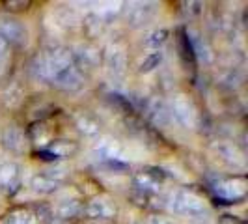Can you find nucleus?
<instances>
[{
	"mask_svg": "<svg viewBox=\"0 0 248 224\" xmlns=\"http://www.w3.org/2000/svg\"><path fill=\"white\" fill-rule=\"evenodd\" d=\"M60 183H62V181L50 177V176H47L45 172H43V174L34 176V177L30 179L32 191H36V192H39V194H50V192H54V191L60 187Z\"/></svg>",
	"mask_w": 248,
	"mask_h": 224,
	"instance_id": "16",
	"label": "nucleus"
},
{
	"mask_svg": "<svg viewBox=\"0 0 248 224\" xmlns=\"http://www.w3.org/2000/svg\"><path fill=\"white\" fill-rule=\"evenodd\" d=\"M86 213L88 219H95V221H108V219H114L116 217V206L112 204L108 198H103V196H97V198L90 200L88 206L82 209Z\"/></svg>",
	"mask_w": 248,
	"mask_h": 224,
	"instance_id": "5",
	"label": "nucleus"
},
{
	"mask_svg": "<svg viewBox=\"0 0 248 224\" xmlns=\"http://www.w3.org/2000/svg\"><path fill=\"white\" fill-rule=\"evenodd\" d=\"M148 224H172L168 219H164V217H151L148 221Z\"/></svg>",
	"mask_w": 248,
	"mask_h": 224,
	"instance_id": "24",
	"label": "nucleus"
},
{
	"mask_svg": "<svg viewBox=\"0 0 248 224\" xmlns=\"http://www.w3.org/2000/svg\"><path fill=\"white\" fill-rule=\"evenodd\" d=\"M8 49H10V45L0 37V65L4 64V60H6V56H8Z\"/></svg>",
	"mask_w": 248,
	"mask_h": 224,
	"instance_id": "23",
	"label": "nucleus"
},
{
	"mask_svg": "<svg viewBox=\"0 0 248 224\" xmlns=\"http://www.w3.org/2000/svg\"><path fill=\"white\" fill-rule=\"evenodd\" d=\"M4 224H32V217L26 209H13L6 215Z\"/></svg>",
	"mask_w": 248,
	"mask_h": 224,
	"instance_id": "22",
	"label": "nucleus"
},
{
	"mask_svg": "<svg viewBox=\"0 0 248 224\" xmlns=\"http://www.w3.org/2000/svg\"><path fill=\"white\" fill-rule=\"evenodd\" d=\"M153 15V8L151 4H144V2H138V4H133L129 8V13H127V19L133 26H140L146 25Z\"/></svg>",
	"mask_w": 248,
	"mask_h": 224,
	"instance_id": "15",
	"label": "nucleus"
},
{
	"mask_svg": "<svg viewBox=\"0 0 248 224\" xmlns=\"http://www.w3.org/2000/svg\"><path fill=\"white\" fill-rule=\"evenodd\" d=\"M170 118H174L177 124L185 129H194L196 122H198V112L194 109L192 101L186 96H175L174 99L170 101Z\"/></svg>",
	"mask_w": 248,
	"mask_h": 224,
	"instance_id": "3",
	"label": "nucleus"
},
{
	"mask_svg": "<svg viewBox=\"0 0 248 224\" xmlns=\"http://www.w3.org/2000/svg\"><path fill=\"white\" fill-rule=\"evenodd\" d=\"M80 211H82V206L78 200H62L54 209V219L67 223V221H73L75 217H78Z\"/></svg>",
	"mask_w": 248,
	"mask_h": 224,
	"instance_id": "14",
	"label": "nucleus"
},
{
	"mask_svg": "<svg viewBox=\"0 0 248 224\" xmlns=\"http://www.w3.org/2000/svg\"><path fill=\"white\" fill-rule=\"evenodd\" d=\"M52 84L56 88H60V90H63V92H77V90L82 88L84 79H82V75L78 71V67L69 65L65 71H62V73L52 80Z\"/></svg>",
	"mask_w": 248,
	"mask_h": 224,
	"instance_id": "9",
	"label": "nucleus"
},
{
	"mask_svg": "<svg viewBox=\"0 0 248 224\" xmlns=\"http://www.w3.org/2000/svg\"><path fill=\"white\" fill-rule=\"evenodd\" d=\"M105 60H107V65H108V71H110L112 77H118V79L124 77L125 71H127V54H125L124 49L110 47L107 50Z\"/></svg>",
	"mask_w": 248,
	"mask_h": 224,
	"instance_id": "10",
	"label": "nucleus"
},
{
	"mask_svg": "<svg viewBox=\"0 0 248 224\" xmlns=\"http://www.w3.org/2000/svg\"><path fill=\"white\" fill-rule=\"evenodd\" d=\"M0 37L8 45H19L26 39V28L17 19H0Z\"/></svg>",
	"mask_w": 248,
	"mask_h": 224,
	"instance_id": "6",
	"label": "nucleus"
},
{
	"mask_svg": "<svg viewBox=\"0 0 248 224\" xmlns=\"http://www.w3.org/2000/svg\"><path fill=\"white\" fill-rule=\"evenodd\" d=\"M166 39H168V30H164V28H157V30L149 32L144 43H146V47L159 49V47H162V45L166 43Z\"/></svg>",
	"mask_w": 248,
	"mask_h": 224,
	"instance_id": "21",
	"label": "nucleus"
},
{
	"mask_svg": "<svg viewBox=\"0 0 248 224\" xmlns=\"http://www.w3.org/2000/svg\"><path fill=\"white\" fill-rule=\"evenodd\" d=\"M217 151H218V155H220L228 164H232V166H235V168H243V166H245V157H243V153H241L235 146H232V144H218V146H217Z\"/></svg>",
	"mask_w": 248,
	"mask_h": 224,
	"instance_id": "17",
	"label": "nucleus"
},
{
	"mask_svg": "<svg viewBox=\"0 0 248 224\" xmlns=\"http://www.w3.org/2000/svg\"><path fill=\"white\" fill-rule=\"evenodd\" d=\"M93 155H95L97 161L107 164L108 168H116V170H125L127 168V164L122 161V148L114 140H103V142H99L93 148Z\"/></svg>",
	"mask_w": 248,
	"mask_h": 224,
	"instance_id": "4",
	"label": "nucleus"
},
{
	"mask_svg": "<svg viewBox=\"0 0 248 224\" xmlns=\"http://www.w3.org/2000/svg\"><path fill=\"white\" fill-rule=\"evenodd\" d=\"M17 179H19V166L15 162L0 164V187L2 189L10 191V187L17 185Z\"/></svg>",
	"mask_w": 248,
	"mask_h": 224,
	"instance_id": "18",
	"label": "nucleus"
},
{
	"mask_svg": "<svg viewBox=\"0 0 248 224\" xmlns=\"http://www.w3.org/2000/svg\"><path fill=\"white\" fill-rule=\"evenodd\" d=\"M162 58H164V54H162L161 50L151 52L149 56H146V58L142 60L140 67H138V71H140V73H151V71H155V69L161 65Z\"/></svg>",
	"mask_w": 248,
	"mask_h": 224,
	"instance_id": "20",
	"label": "nucleus"
},
{
	"mask_svg": "<svg viewBox=\"0 0 248 224\" xmlns=\"http://www.w3.org/2000/svg\"><path fill=\"white\" fill-rule=\"evenodd\" d=\"M215 191L217 194L222 200H230V202H235V200H241L245 196V183H237V181H218L215 183Z\"/></svg>",
	"mask_w": 248,
	"mask_h": 224,
	"instance_id": "12",
	"label": "nucleus"
},
{
	"mask_svg": "<svg viewBox=\"0 0 248 224\" xmlns=\"http://www.w3.org/2000/svg\"><path fill=\"white\" fill-rule=\"evenodd\" d=\"M2 144H4V148L13 151V153H21V151H25V133L19 127L12 125V127L4 129Z\"/></svg>",
	"mask_w": 248,
	"mask_h": 224,
	"instance_id": "13",
	"label": "nucleus"
},
{
	"mask_svg": "<svg viewBox=\"0 0 248 224\" xmlns=\"http://www.w3.org/2000/svg\"><path fill=\"white\" fill-rule=\"evenodd\" d=\"M75 125H77V129L84 135V137H97L99 135V124L93 120V118H90L86 114H78L77 118H75Z\"/></svg>",
	"mask_w": 248,
	"mask_h": 224,
	"instance_id": "19",
	"label": "nucleus"
},
{
	"mask_svg": "<svg viewBox=\"0 0 248 224\" xmlns=\"http://www.w3.org/2000/svg\"><path fill=\"white\" fill-rule=\"evenodd\" d=\"M71 58H75V62L78 64L80 67H86V69H93L101 62L99 50L95 47H92V45H78Z\"/></svg>",
	"mask_w": 248,
	"mask_h": 224,
	"instance_id": "11",
	"label": "nucleus"
},
{
	"mask_svg": "<svg viewBox=\"0 0 248 224\" xmlns=\"http://www.w3.org/2000/svg\"><path fill=\"white\" fill-rule=\"evenodd\" d=\"M69 65H73L71 52H67L63 49H56L49 52V54H45V56H41L36 62V65H34V69H36V75L39 79L52 82Z\"/></svg>",
	"mask_w": 248,
	"mask_h": 224,
	"instance_id": "1",
	"label": "nucleus"
},
{
	"mask_svg": "<svg viewBox=\"0 0 248 224\" xmlns=\"http://www.w3.org/2000/svg\"><path fill=\"white\" fill-rule=\"evenodd\" d=\"M162 177H164V174H162V172L157 174V168H146V170H142V172L135 174V177H133V185L137 187L140 192H144V194L157 192V191H159V185H161V181H162Z\"/></svg>",
	"mask_w": 248,
	"mask_h": 224,
	"instance_id": "7",
	"label": "nucleus"
},
{
	"mask_svg": "<svg viewBox=\"0 0 248 224\" xmlns=\"http://www.w3.org/2000/svg\"><path fill=\"white\" fill-rule=\"evenodd\" d=\"M146 116H148V120L151 122L153 125H157V127H166V125L170 124V111H168V105L161 99H149L146 103Z\"/></svg>",
	"mask_w": 248,
	"mask_h": 224,
	"instance_id": "8",
	"label": "nucleus"
},
{
	"mask_svg": "<svg viewBox=\"0 0 248 224\" xmlns=\"http://www.w3.org/2000/svg\"><path fill=\"white\" fill-rule=\"evenodd\" d=\"M168 208L174 213L179 215H188V217H198L202 213H205V204L198 194L190 192V191H175L170 196Z\"/></svg>",
	"mask_w": 248,
	"mask_h": 224,
	"instance_id": "2",
	"label": "nucleus"
}]
</instances>
